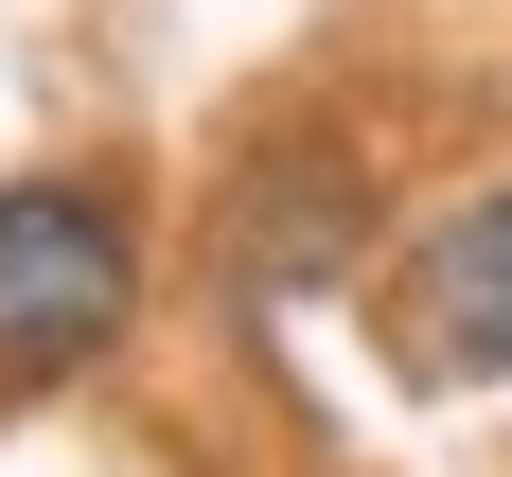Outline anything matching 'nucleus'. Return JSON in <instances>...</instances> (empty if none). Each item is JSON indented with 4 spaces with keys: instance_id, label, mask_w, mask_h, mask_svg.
Returning <instances> with one entry per match:
<instances>
[{
    "instance_id": "f257e3e1",
    "label": "nucleus",
    "mask_w": 512,
    "mask_h": 477,
    "mask_svg": "<svg viewBox=\"0 0 512 477\" xmlns=\"http://www.w3.org/2000/svg\"><path fill=\"white\" fill-rule=\"evenodd\" d=\"M142 318H159V230H142V195L106 159L0 177V407L89 389Z\"/></svg>"
},
{
    "instance_id": "f03ea898",
    "label": "nucleus",
    "mask_w": 512,
    "mask_h": 477,
    "mask_svg": "<svg viewBox=\"0 0 512 477\" xmlns=\"http://www.w3.org/2000/svg\"><path fill=\"white\" fill-rule=\"evenodd\" d=\"M354 248H371V195L336 177V159H248V177H230V212H212V265H230V301H248V318L336 301V283H354Z\"/></svg>"
},
{
    "instance_id": "7ed1b4c3",
    "label": "nucleus",
    "mask_w": 512,
    "mask_h": 477,
    "mask_svg": "<svg viewBox=\"0 0 512 477\" xmlns=\"http://www.w3.org/2000/svg\"><path fill=\"white\" fill-rule=\"evenodd\" d=\"M407 336L442 389H512V177H477L407 230Z\"/></svg>"
}]
</instances>
